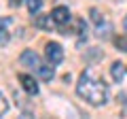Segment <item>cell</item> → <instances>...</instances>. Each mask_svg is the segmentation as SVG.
<instances>
[{
	"instance_id": "cell-14",
	"label": "cell",
	"mask_w": 127,
	"mask_h": 119,
	"mask_svg": "<svg viewBox=\"0 0 127 119\" xmlns=\"http://www.w3.org/2000/svg\"><path fill=\"white\" fill-rule=\"evenodd\" d=\"M6 111H9V102H6V98L0 94V115H4Z\"/></svg>"
},
{
	"instance_id": "cell-3",
	"label": "cell",
	"mask_w": 127,
	"mask_h": 119,
	"mask_svg": "<svg viewBox=\"0 0 127 119\" xmlns=\"http://www.w3.org/2000/svg\"><path fill=\"white\" fill-rule=\"evenodd\" d=\"M45 53H47V60H49V64H59L64 60V49H62V45L59 43H47V47H45Z\"/></svg>"
},
{
	"instance_id": "cell-5",
	"label": "cell",
	"mask_w": 127,
	"mask_h": 119,
	"mask_svg": "<svg viewBox=\"0 0 127 119\" xmlns=\"http://www.w3.org/2000/svg\"><path fill=\"white\" fill-rule=\"evenodd\" d=\"M51 17H53V21L59 23V26L68 23V21H70V11H68V6H55V9L51 11Z\"/></svg>"
},
{
	"instance_id": "cell-15",
	"label": "cell",
	"mask_w": 127,
	"mask_h": 119,
	"mask_svg": "<svg viewBox=\"0 0 127 119\" xmlns=\"http://www.w3.org/2000/svg\"><path fill=\"white\" fill-rule=\"evenodd\" d=\"M21 2H23V0H9V4H11V6H19Z\"/></svg>"
},
{
	"instance_id": "cell-12",
	"label": "cell",
	"mask_w": 127,
	"mask_h": 119,
	"mask_svg": "<svg viewBox=\"0 0 127 119\" xmlns=\"http://www.w3.org/2000/svg\"><path fill=\"white\" fill-rule=\"evenodd\" d=\"M89 13H91V21L100 26V23H102V15H100V11H97V9H91Z\"/></svg>"
},
{
	"instance_id": "cell-7",
	"label": "cell",
	"mask_w": 127,
	"mask_h": 119,
	"mask_svg": "<svg viewBox=\"0 0 127 119\" xmlns=\"http://www.w3.org/2000/svg\"><path fill=\"white\" fill-rule=\"evenodd\" d=\"M51 23H53V17H51V15H36V17H34V26H36V28L49 30Z\"/></svg>"
},
{
	"instance_id": "cell-10",
	"label": "cell",
	"mask_w": 127,
	"mask_h": 119,
	"mask_svg": "<svg viewBox=\"0 0 127 119\" xmlns=\"http://www.w3.org/2000/svg\"><path fill=\"white\" fill-rule=\"evenodd\" d=\"M9 43V32H6V28L0 23V47H4Z\"/></svg>"
},
{
	"instance_id": "cell-9",
	"label": "cell",
	"mask_w": 127,
	"mask_h": 119,
	"mask_svg": "<svg viewBox=\"0 0 127 119\" xmlns=\"http://www.w3.org/2000/svg\"><path fill=\"white\" fill-rule=\"evenodd\" d=\"M26 2H28V9H30L32 15L38 13V11H40V6H42V0H26Z\"/></svg>"
},
{
	"instance_id": "cell-13",
	"label": "cell",
	"mask_w": 127,
	"mask_h": 119,
	"mask_svg": "<svg viewBox=\"0 0 127 119\" xmlns=\"http://www.w3.org/2000/svg\"><path fill=\"white\" fill-rule=\"evenodd\" d=\"M83 26H85L83 19H74V21H72V32H74V34H76V32H83Z\"/></svg>"
},
{
	"instance_id": "cell-11",
	"label": "cell",
	"mask_w": 127,
	"mask_h": 119,
	"mask_svg": "<svg viewBox=\"0 0 127 119\" xmlns=\"http://www.w3.org/2000/svg\"><path fill=\"white\" fill-rule=\"evenodd\" d=\"M114 45H117L121 51H127V38L125 36H117L114 38Z\"/></svg>"
},
{
	"instance_id": "cell-6",
	"label": "cell",
	"mask_w": 127,
	"mask_h": 119,
	"mask_svg": "<svg viewBox=\"0 0 127 119\" xmlns=\"http://www.w3.org/2000/svg\"><path fill=\"white\" fill-rule=\"evenodd\" d=\"M110 74H112V79L117 83L123 81V74H125V66H123V62H114L112 66H110Z\"/></svg>"
},
{
	"instance_id": "cell-16",
	"label": "cell",
	"mask_w": 127,
	"mask_h": 119,
	"mask_svg": "<svg viewBox=\"0 0 127 119\" xmlns=\"http://www.w3.org/2000/svg\"><path fill=\"white\" fill-rule=\"evenodd\" d=\"M123 26H125V30H127V17H125V21H123Z\"/></svg>"
},
{
	"instance_id": "cell-4",
	"label": "cell",
	"mask_w": 127,
	"mask_h": 119,
	"mask_svg": "<svg viewBox=\"0 0 127 119\" xmlns=\"http://www.w3.org/2000/svg\"><path fill=\"white\" fill-rule=\"evenodd\" d=\"M17 79H19V83H21V87L26 89L28 94H30V96H36V94H38V83L34 81V77L19 72V74H17Z\"/></svg>"
},
{
	"instance_id": "cell-2",
	"label": "cell",
	"mask_w": 127,
	"mask_h": 119,
	"mask_svg": "<svg viewBox=\"0 0 127 119\" xmlns=\"http://www.w3.org/2000/svg\"><path fill=\"white\" fill-rule=\"evenodd\" d=\"M19 62H21V66H26V68L34 70V72L38 74V70L42 68V60L40 55L36 53V51H32V49H26L21 55H19Z\"/></svg>"
},
{
	"instance_id": "cell-1",
	"label": "cell",
	"mask_w": 127,
	"mask_h": 119,
	"mask_svg": "<svg viewBox=\"0 0 127 119\" xmlns=\"http://www.w3.org/2000/svg\"><path fill=\"white\" fill-rule=\"evenodd\" d=\"M76 94L83 100H87L89 104L100 106V104H104L106 98H108V87H106V83L102 81V79L95 77L91 70H85V72H81V77H78Z\"/></svg>"
},
{
	"instance_id": "cell-8",
	"label": "cell",
	"mask_w": 127,
	"mask_h": 119,
	"mask_svg": "<svg viewBox=\"0 0 127 119\" xmlns=\"http://www.w3.org/2000/svg\"><path fill=\"white\" fill-rule=\"evenodd\" d=\"M53 66H49V64H42V68L38 70V77L42 79V81H51V79H53Z\"/></svg>"
}]
</instances>
